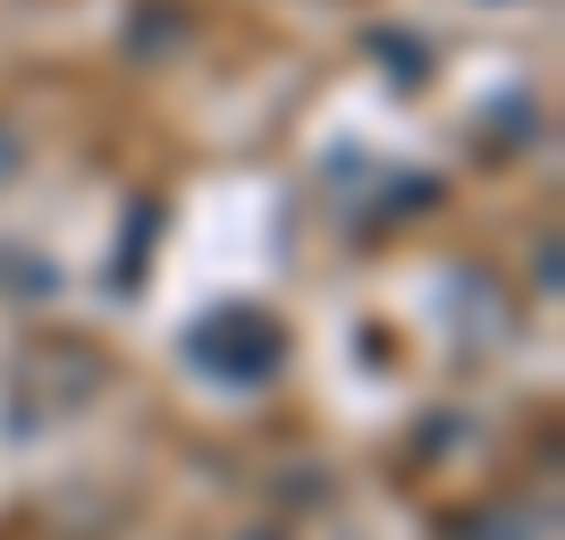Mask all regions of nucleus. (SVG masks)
Here are the masks:
<instances>
[{
  "label": "nucleus",
  "instance_id": "1",
  "mask_svg": "<svg viewBox=\"0 0 565 540\" xmlns=\"http://www.w3.org/2000/svg\"><path fill=\"white\" fill-rule=\"evenodd\" d=\"M186 363L220 389H262V380L287 363V329L262 305H220L186 329Z\"/></svg>",
  "mask_w": 565,
  "mask_h": 540
},
{
  "label": "nucleus",
  "instance_id": "2",
  "mask_svg": "<svg viewBox=\"0 0 565 540\" xmlns=\"http://www.w3.org/2000/svg\"><path fill=\"white\" fill-rule=\"evenodd\" d=\"M9 178H18V136L0 127V187H9Z\"/></svg>",
  "mask_w": 565,
  "mask_h": 540
},
{
  "label": "nucleus",
  "instance_id": "3",
  "mask_svg": "<svg viewBox=\"0 0 565 540\" xmlns=\"http://www.w3.org/2000/svg\"><path fill=\"white\" fill-rule=\"evenodd\" d=\"M456 540H498V516H481V523H465Z\"/></svg>",
  "mask_w": 565,
  "mask_h": 540
}]
</instances>
